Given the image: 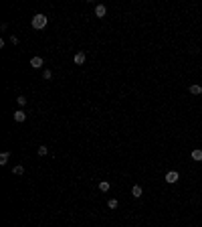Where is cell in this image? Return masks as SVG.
<instances>
[{
	"label": "cell",
	"instance_id": "obj_1",
	"mask_svg": "<svg viewBox=\"0 0 202 227\" xmlns=\"http://www.w3.org/2000/svg\"><path fill=\"white\" fill-rule=\"evenodd\" d=\"M47 24H49V18H47L45 14H41V12H38V14H34V16H32V28H37V31H42Z\"/></svg>",
	"mask_w": 202,
	"mask_h": 227
},
{
	"label": "cell",
	"instance_id": "obj_2",
	"mask_svg": "<svg viewBox=\"0 0 202 227\" xmlns=\"http://www.w3.org/2000/svg\"><path fill=\"white\" fill-rule=\"evenodd\" d=\"M180 174L176 173V170H170V173H166V183H170V185H174V183H178Z\"/></svg>",
	"mask_w": 202,
	"mask_h": 227
},
{
	"label": "cell",
	"instance_id": "obj_3",
	"mask_svg": "<svg viewBox=\"0 0 202 227\" xmlns=\"http://www.w3.org/2000/svg\"><path fill=\"white\" fill-rule=\"evenodd\" d=\"M85 59H87V55H85L83 51H77V53H75V57H73V61H75V65H83V63H85Z\"/></svg>",
	"mask_w": 202,
	"mask_h": 227
},
{
	"label": "cell",
	"instance_id": "obj_4",
	"mask_svg": "<svg viewBox=\"0 0 202 227\" xmlns=\"http://www.w3.org/2000/svg\"><path fill=\"white\" fill-rule=\"evenodd\" d=\"M105 14H107V6H105V4H97V6H95V16H97V18H103Z\"/></svg>",
	"mask_w": 202,
	"mask_h": 227
},
{
	"label": "cell",
	"instance_id": "obj_5",
	"mask_svg": "<svg viewBox=\"0 0 202 227\" xmlns=\"http://www.w3.org/2000/svg\"><path fill=\"white\" fill-rule=\"evenodd\" d=\"M42 65H45L42 57H32L31 59V67H32V69H42Z\"/></svg>",
	"mask_w": 202,
	"mask_h": 227
},
{
	"label": "cell",
	"instance_id": "obj_6",
	"mask_svg": "<svg viewBox=\"0 0 202 227\" xmlns=\"http://www.w3.org/2000/svg\"><path fill=\"white\" fill-rule=\"evenodd\" d=\"M14 120L16 122H24V120H27V112H24V110H18V112H14Z\"/></svg>",
	"mask_w": 202,
	"mask_h": 227
},
{
	"label": "cell",
	"instance_id": "obj_7",
	"mask_svg": "<svg viewBox=\"0 0 202 227\" xmlns=\"http://www.w3.org/2000/svg\"><path fill=\"white\" fill-rule=\"evenodd\" d=\"M8 160H10V152H2L0 154V166H6Z\"/></svg>",
	"mask_w": 202,
	"mask_h": 227
},
{
	"label": "cell",
	"instance_id": "obj_8",
	"mask_svg": "<svg viewBox=\"0 0 202 227\" xmlns=\"http://www.w3.org/2000/svg\"><path fill=\"white\" fill-rule=\"evenodd\" d=\"M190 156H192V160L200 162V160H202V150H200V148H196V150H192V154H190Z\"/></svg>",
	"mask_w": 202,
	"mask_h": 227
},
{
	"label": "cell",
	"instance_id": "obj_9",
	"mask_svg": "<svg viewBox=\"0 0 202 227\" xmlns=\"http://www.w3.org/2000/svg\"><path fill=\"white\" fill-rule=\"evenodd\" d=\"M141 193H144V191H141V187H140V185H134V189H131V197L140 199V197H141Z\"/></svg>",
	"mask_w": 202,
	"mask_h": 227
},
{
	"label": "cell",
	"instance_id": "obj_10",
	"mask_svg": "<svg viewBox=\"0 0 202 227\" xmlns=\"http://www.w3.org/2000/svg\"><path fill=\"white\" fill-rule=\"evenodd\" d=\"M190 93H194V95H200L202 93V87L198 83H194V85H190Z\"/></svg>",
	"mask_w": 202,
	"mask_h": 227
},
{
	"label": "cell",
	"instance_id": "obj_11",
	"mask_svg": "<svg viewBox=\"0 0 202 227\" xmlns=\"http://www.w3.org/2000/svg\"><path fill=\"white\" fill-rule=\"evenodd\" d=\"M99 191L101 193H107V191H109V183H107V181H101L99 183Z\"/></svg>",
	"mask_w": 202,
	"mask_h": 227
},
{
	"label": "cell",
	"instance_id": "obj_12",
	"mask_svg": "<svg viewBox=\"0 0 202 227\" xmlns=\"http://www.w3.org/2000/svg\"><path fill=\"white\" fill-rule=\"evenodd\" d=\"M117 199H109V201H107V207H109V209H117Z\"/></svg>",
	"mask_w": 202,
	"mask_h": 227
},
{
	"label": "cell",
	"instance_id": "obj_13",
	"mask_svg": "<svg viewBox=\"0 0 202 227\" xmlns=\"http://www.w3.org/2000/svg\"><path fill=\"white\" fill-rule=\"evenodd\" d=\"M12 173H14V174H22L24 173V166L22 164H16L14 168H12Z\"/></svg>",
	"mask_w": 202,
	"mask_h": 227
},
{
	"label": "cell",
	"instance_id": "obj_14",
	"mask_svg": "<svg viewBox=\"0 0 202 227\" xmlns=\"http://www.w3.org/2000/svg\"><path fill=\"white\" fill-rule=\"evenodd\" d=\"M45 154H49V148L47 146H38V156H45Z\"/></svg>",
	"mask_w": 202,
	"mask_h": 227
},
{
	"label": "cell",
	"instance_id": "obj_15",
	"mask_svg": "<svg viewBox=\"0 0 202 227\" xmlns=\"http://www.w3.org/2000/svg\"><path fill=\"white\" fill-rule=\"evenodd\" d=\"M51 77H53V73H51V69H45V71H42V79H47V81H49Z\"/></svg>",
	"mask_w": 202,
	"mask_h": 227
},
{
	"label": "cell",
	"instance_id": "obj_16",
	"mask_svg": "<svg viewBox=\"0 0 202 227\" xmlns=\"http://www.w3.org/2000/svg\"><path fill=\"white\" fill-rule=\"evenodd\" d=\"M16 101H18V106H27V97H24V95H18V97H16Z\"/></svg>",
	"mask_w": 202,
	"mask_h": 227
},
{
	"label": "cell",
	"instance_id": "obj_17",
	"mask_svg": "<svg viewBox=\"0 0 202 227\" xmlns=\"http://www.w3.org/2000/svg\"><path fill=\"white\" fill-rule=\"evenodd\" d=\"M10 43H12V45H16V43H18V37L12 35V37H10Z\"/></svg>",
	"mask_w": 202,
	"mask_h": 227
}]
</instances>
